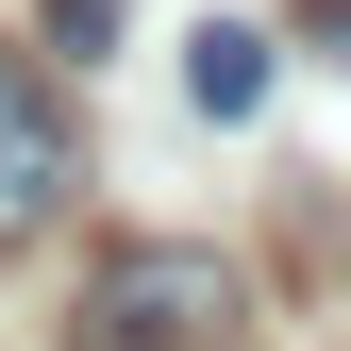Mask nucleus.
<instances>
[{"mask_svg": "<svg viewBox=\"0 0 351 351\" xmlns=\"http://www.w3.org/2000/svg\"><path fill=\"white\" fill-rule=\"evenodd\" d=\"M234 335H251L234 251H201V234H134V251H101L67 351H234Z\"/></svg>", "mask_w": 351, "mask_h": 351, "instance_id": "nucleus-1", "label": "nucleus"}, {"mask_svg": "<svg viewBox=\"0 0 351 351\" xmlns=\"http://www.w3.org/2000/svg\"><path fill=\"white\" fill-rule=\"evenodd\" d=\"M67 184H84V117H67L17 51H0V251H17V234H51Z\"/></svg>", "mask_w": 351, "mask_h": 351, "instance_id": "nucleus-2", "label": "nucleus"}, {"mask_svg": "<svg viewBox=\"0 0 351 351\" xmlns=\"http://www.w3.org/2000/svg\"><path fill=\"white\" fill-rule=\"evenodd\" d=\"M184 101L201 117H251V101H268V34H251V17H201L184 34Z\"/></svg>", "mask_w": 351, "mask_h": 351, "instance_id": "nucleus-3", "label": "nucleus"}, {"mask_svg": "<svg viewBox=\"0 0 351 351\" xmlns=\"http://www.w3.org/2000/svg\"><path fill=\"white\" fill-rule=\"evenodd\" d=\"M51 17V51H117V0H34Z\"/></svg>", "mask_w": 351, "mask_h": 351, "instance_id": "nucleus-4", "label": "nucleus"}]
</instances>
